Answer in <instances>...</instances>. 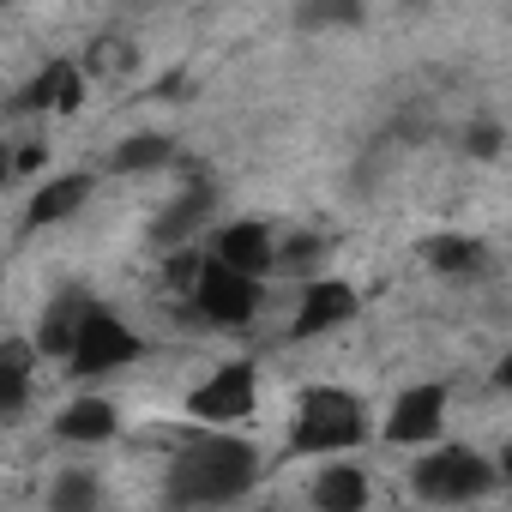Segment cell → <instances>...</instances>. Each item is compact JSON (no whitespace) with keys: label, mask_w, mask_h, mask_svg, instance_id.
<instances>
[{"label":"cell","mask_w":512,"mask_h":512,"mask_svg":"<svg viewBox=\"0 0 512 512\" xmlns=\"http://www.w3.org/2000/svg\"><path fill=\"white\" fill-rule=\"evenodd\" d=\"M266 452L247 434H217V428H187L163 464V500L169 512H235L241 500L260 494Z\"/></svg>","instance_id":"1"},{"label":"cell","mask_w":512,"mask_h":512,"mask_svg":"<svg viewBox=\"0 0 512 512\" xmlns=\"http://www.w3.org/2000/svg\"><path fill=\"white\" fill-rule=\"evenodd\" d=\"M374 434V410L362 392L350 386H302L296 392V410H290V458H350L362 440Z\"/></svg>","instance_id":"2"},{"label":"cell","mask_w":512,"mask_h":512,"mask_svg":"<svg viewBox=\"0 0 512 512\" xmlns=\"http://www.w3.org/2000/svg\"><path fill=\"white\" fill-rule=\"evenodd\" d=\"M404 482L434 512H476L482 500L500 494V464L482 446H470V440H440V446L416 452V464H410Z\"/></svg>","instance_id":"3"},{"label":"cell","mask_w":512,"mask_h":512,"mask_svg":"<svg viewBox=\"0 0 512 512\" xmlns=\"http://www.w3.org/2000/svg\"><path fill=\"white\" fill-rule=\"evenodd\" d=\"M139 356H145L139 326H133V320H121L109 302H97V296H91V308H85V320H79V332H73V344H67L61 368H67L73 380L97 386V380H109V374L133 368Z\"/></svg>","instance_id":"4"},{"label":"cell","mask_w":512,"mask_h":512,"mask_svg":"<svg viewBox=\"0 0 512 512\" xmlns=\"http://www.w3.org/2000/svg\"><path fill=\"white\" fill-rule=\"evenodd\" d=\"M266 278H247V272H229L217 260L199 253V272L187 284V314L205 326V332H247L253 320L266 314Z\"/></svg>","instance_id":"5"},{"label":"cell","mask_w":512,"mask_h":512,"mask_svg":"<svg viewBox=\"0 0 512 512\" xmlns=\"http://www.w3.org/2000/svg\"><path fill=\"white\" fill-rule=\"evenodd\" d=\"M260 362L253 356H229L217 368H205L193 386H187V422L193 428H217V434H235L241 422H253L260 410Z\"/></svg>","instance_id":"6"},{"label":"cell","mask_w":512,"mask_h":512,"mask_svg":"<svg viewBox=\"0 0 512 512\" xmlns=\"http://www.w3.org/2000/svg\"><path fill=\"white\" fill-rule=\"evenodd\" d=\"M446 422H452V392H446L440 380H416V386H404V392L386 404L380 440L398 446V452H428V446L446 440Z\"/></svg>","instance_id":"7"},{"label":"cell","mask_w":512,"mask_h":512,"mask_svg":"<svg viewBox=\"0 0 512 512\" xmlns=\"http://www.w3.org/2000/svg\"><path fill=\"white\" fill-rule=\"evenodd\" d=\"M356 320H362L356 284H344V278H308L296 290V308H290V338L296 344H320V338H338Z\"/></svg>","instance_id":"8"},{"label":"cell","mask_w":512,"mask_h":512,"mask_svg":"<svg viewBox=\"0 0 512 512\" xmlns=\"http://www.w3.org/2000/svg\"><path fill=\"white\" fill-rule=\"evenodd\" d=\"M199 253H205V260H217V266H229V272H247V278H272L278 272V235L260 217L211 223L205 241H199Z\"/></svg>","instance_id":"9"},{"label":"cell","mask_w":512,"mask_h":512,"mask_svg":"<svg viewBox=\"0 0 512 512\" xmlns=\"http://www.w3.org/2000/svg\"><path fill=\"white\" fill-rule=\"evenodd\" d=\"M91 193H97V175L91 169H61V175H49L43 187H31V199H25V229H61V223H73L85 205H91Z\"/></svg>","instance_id":"10"},{"label":"cell","mask_w":512,"mask_h":512,"mask_svg":"<svg viewBox=\"0 0 512 512\" xmlns=\"http://www.w3.org/2000/svg\"><path fill=\"white\" fill-rule=\"evenodd\" d=\"M308 506L314 512H368L374 506V470H362L356 458H326L308 476Z\"/></svg>","instance_id":"11"},{"label":"cell","mask_w":512,"mask_h":512,"mask_svg":"<svg viewBox=\"0 0 512 512\" xmlns=\"http://www.w3.org/2000/svg\"><path fill=\"white\" fill-rule=\"evenodd\" d=\"M115 434H121V404L109 392H73L55 416L61 446H109Z\"/></svg>","instance_id":"12"},{"label":"cell","mask_w":512,"mask_h":512,"mask_svg":"<svg viewBox=\"0 0 512 512\" xmlns=\"http://www.w3.org/2000/svg\"><path fill=\"white\" fill-rule=\"evenodd\" d=\"M37 368H43V356L31 350V338H0V422H19L31 410Z\"/></svg>","instance_id":"13"},{"label":"cell","mask_w":512,"mask_h":512,"mask_svg":"<svg viewBox=\"0 0 512 512\" xmlns=\"http://www.w3.org/2000/svg\"><path fill=\"white\" fill-rule=\"evenodd\" d=\"M422 260H428V272H440V278H452V284H476V278L494 266V247H488L482 235H434V241L422 247Z\"/></svg>","instance_id":"14"},{"label":"cell","mask_w":512,"mask_h":512,"mask_svg":"<svg viewBox=\"0 0 512 512\" xmlns=\"http://www.w3.org/2000/svg\"><path fill=\"white\" fill-rule=\"evenodd\" d=\"M85 103V73L79 61H43L37 79L25 85V109H49V115H67Z\"/></svg>","instance_id":"15"},{"label":"cell","mask_w":512,"mask_h":512,"mask_svg":"<svg viewBox=\"0 0 512 512\" xmlns=\"http://www.w3.org/2000/svg\"><path fill=\"white\" fill-rule=\"evenodd\" d=\"M169 163H175V139H163V133H127L109 151V169L115 175H157Z\"/></svg>","instance_id":"16"},{"label":"cell","mask_w":512,"mask_h":512,"mask_svg":"<svg viewBox=\"0 0 512 512\" xmlns=\"http://www.w3.org/2000/svg\"><path fill=\"white\" fill-rule=\"evenodd\" d=\"M49 512H103V476L97 470H61L49 482Z\"/></svg>","instance_id":"17"},{"label":"cell","mask_w":512,"mask_h":512,"mask_svg":"<svg viewBox=\"0 0 512 512\" xmlns=\"http://www.w3.org/2000/svg\"><path fill=\"white\" fill-rule=\"evenodd\" d=\"M7 187H13V151L0 145V193H7Z\"/></svg>","instance_id":"18"}]
</instances>
